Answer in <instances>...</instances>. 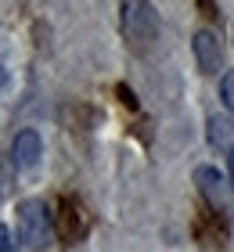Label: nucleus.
Wrapping results in <instances>:
<instances>
[{
  "label": "nucleus",
  "instance_id": "nucleus-1",
  "mask_svg": "<svg viewBox=\"0 0 234 252\" xmlns=\"http://www.w3.org/2000/svg\"><path fill=\"white\" fill-rule=\"evenodd\" d=\"M18 242L26 245V249H47L54 242V223H51V213H47V205L40 198H26V202H18Z\"/></svg>",
  "mask_w": 234,
  "mask_h": 252
},
{
  "label": "nucleus",
  "instance_id": "nucleus-2",
  "mask_svg": "<svg viewBox=\"0 0 234 252\" xmlns=\"http://www.w3.org/2000/svg\"><path fill=\"white\" fill-rule=\"evenodd\" d=\"M119 11H123V32H126V40H134L137 47H144L148 40H155L159 18H155L151 0H119Z\"/></svg>",
  "mask_w": 234,
  "mask_h": 252
},
{
  "label": "nucleus",
  "instance_id": "nucleus-3",
  "mask_svg": "<svg viewBox=\"0 0 234 252\" xmlns=\"http://www.w3.org/2000/svg\"><path fill=\"white\" fill-rule=\"evenodd\" d=\"M191 51H195L198 72L216 76L220 68H224V47H220V36H216L213 29H198L195 40H191Z\"/></svg>",
  "mask_w": 234,
  "mask_h": 252
},
{
  "label": "nucleus",
  "instance_id": "nucleus-4",
  "mask_svg": "<svg viewBox=\"0 0 234 252\" xmlns=\"http://www.w3.org/2000/svg\"><path fill=\"white\" fill-rule=\"evenodd\" d=\"M195 184H198V191L205 194L209 209H216V213H231L227 184H224V173H220L216 166H198V169H195Z\"/></svg>",
  "mask_w": 234,
  "mask_h": 252
},
{
  "label": "nucleus",
  "instance_id": "nucleus-5",
  "mask_svg": "<svg viewBox=\"0 0 234 252\" xmlns=\"http://www.w3.org/2000/svg\"><path fill=\"white\" fill-rule=\"evenodd\" d=\"M40 155H43V141L36 130L15 133V141H11V166L15 169H36Z\"/></svg>",
  "mask_w": 234,
  "mask_h": 252
},
{
  "label": "nucleus",
  "instance_id": "nucleus-6",
  "mask_svg": "<svg viewBox=\"0 0 234 252\" xmlns=\"http://www.w3.org/2000/svg\"><path fill=\"white\" fill-rule=\"evenodd\" d=\"M231 130H234V126H231L224 116H213V119H209V141L220 144V148H224V144L231 141Z\"/></svg>",
  "mask_w": 234,
  "mask_h": 252
},
{
  "label": "nucleus",
  "instance_id": "nucleus-7",
  "mask_svg": "<svg viewBox=\"0 0 234 252\" xmlns=\"http://www.w3.org/2000/svg\"><path fill=\"white\" fill-rule=\"evenodd\" d=\"M220 97H224V108L234 116V68H227L224 79H220Z\"/></svg>",
  "mask_w": 234,
  "mask_h": 252
},
{
  "label": "nucleus",
  "instance_id": "nucleus-8",
  "mask_svg": "<svg viewBox=\"0 0 234 252\" xmlns=\"http://www.w3.org/2000/svg\"><path fill=\"white\" fill-rule=\"evenodd\" d=\"M7 238H11V234H7V227L0 223V252H11V242H7Z\"/></svg>",
  "mask_w": 234,
  "mask_h": 252
},
{
  "label": "nucleus",
  "instance_id": "nucleus-9",
  "mask_svg": "<svg viewBox=\"0 0 234 252\" xmlns=\"http://www.w3.org/2000/svg\"><path fill=\"white\" fill-rule=\"evenodd\" d=\"M227 173H231V188H234V148H227Z\"/></svg>",
  "mask_w": 234,
  "mask_h": 252
}]
</instances>
